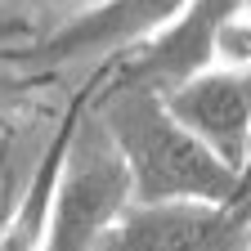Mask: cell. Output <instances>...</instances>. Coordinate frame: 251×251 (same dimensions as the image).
Instances as JSON below:
<instances>
[{
	"label": "cell",
	"instance_id": "277c9868",
	"mask_svg": "<svg viewBox=\"0 0 251 251\" xmlns=\"http://www.w3.org/2000/svg\"><path fill=\"white\" fill-rule=\"evenodd\" d=\"M171 117L184 126L193 139H202L233 175L247 171V148H251V72H225L206 68L188 76L171 99Z\"/></svg>",
	"mask_w": 251,
	"mask_h": 251
},
{
	"label": "cell",
	"instance_id": "5b68a950",
	"mask_svg": "<svg viewBox=\"0 0 251 251\" xmlns=\"http://www.w3.org/2000/svg\"><path fill=\"white\" fill-rule=\"evenodd\" d=\"M54 179H58V162H50L36 179H31V188L14 206V215L0 225V251H45L50 206H54Z\"/></svg>",
	"mask_w": 251,
	"mask_h": 251
},
{
	"label": "cell",
	"instance_id": "9c48e42d",
	"mask_svg": "<svg viewBox=\"0 0 251 251\" xmlns=\"http://www.w3.org/2000/svg\"><path fill=\"white\" fill-rule=\"evenodd\" d=\"M242 14H247V18H251V0H247V9H242Z\"/></svg>",
	"mask_w": 251,
	"mask_h": 251
},
{
	"label": "cell",
	"instance_id": "8992f818",
	"mask_svg": "<svg viewBox=\"0 0 251 251\" xmlns=\"http://www.w3.org/2000/svg\"><path fill=\"white\" fill-rule=\"evenodd\" d=\"M211 68L251 72V18L247 14H229L211 27Z\"/></svg>",
	"mask_w": 251,
	"mask_h": 251
},
{
	"label": "cell",
	"instance_id": "ba28073f",
	"mask_svg": "<svg viewBox=\"0 0 251 251\" xmlns=\"http://www.w3.org/2000/svg\"><path fill=\"white\" fill-rule=\"evenodd\" d=\"M242 179H251V148H247V171H242Z\"/></svg>",
	"mask_w": 251,
	"mask_h": 251
},
{
	"label": "cell",
	"instance_id": "6da1fadb",
	"mask_svg": "<svg viewBox=\"0 0 251 251\" xmlns=\"http://www.w3.org/2000/svg\"><path fill=\"white\" fill-rule=\"evenodd\" d=\"M108 135L117 139L135 184V206H175V202H238L242 175H233L220 157L184 130L157 99H121L108 117Z\"/></svg>",
	"mask_w": 251,
	"mask_h": 251
},
{
	"label": "cell",
	"instance_id": "3957f363",
	"mask_svg": "<svg viewBox=\"0 0 251 251\" xmlns=\"http://www.w3.org/2000/svg\"><path fill=\"white\" fill-rule=\"evenodd\" d=\"M99 251H251V202L130 206Z\"/></svg>",
	"mask_w": 251,
	"mask_h": 251
},
{
	"label": "cell",
	"instance_id": "52a82bcc",
	"mask_svg": "<svg viewBox=\"0 0 251 251\" xmlns=\"http://www.w3.org/2000/svg\"><path fill=\"white\" fill-rule=\"evenodd\" d=\"M179 5H184V0H117V5H108V14H103L99 36H126V31H144V27H152V23L171 18Z\"/></svg>",
	"mask_w": 251,
	"mask_h": 251
},
{
	"label": "cell",
	"instance_id": "7a4b0ae2",
	"mask_svg": "<svg viewBox=\"0 0 251 251\" xmlns=\"http://www.w3.org/2000/svg\"><path fill=\"white\" fill-rule=\"evenodd\" d=\"M135 206L130 166L108 126H81L54 179L45 251H99L112 225Z\"/></svg>",
	"mask_w": 251,
	"mask_h": 251
}]
</instances>
